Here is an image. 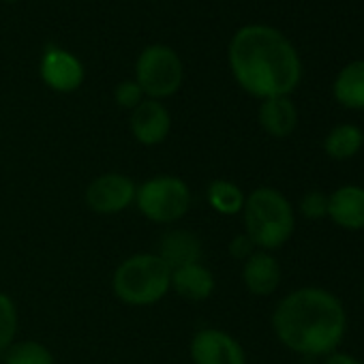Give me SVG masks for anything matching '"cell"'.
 Listing matches in <instances>:
<instances>
[{
	"mask_svg": "<svg viewBox=\"0 0 364 364\" xmlns=\"http://www.w3.org/2000/svg\"><path fill=\"white\" fill-rule=\"evenodd\" d=\"M230 69L238 86L257 99L289 97L302 77L291 41L272 26H242L230 43Z\"/></svg>",
	"mask_w": 364,
	"mask_h": 364,
	"instance_id": "obj_1",
	"label": "cell"
},
{
	"mask_svg": "<svg viewBox=\"0 0 364 364\" xmlns=\"http://www.w3.org/2000/svg\"><path fill=\"white\" fill-rule=\"evenodd\" d=\"M347 315L341 300L321 287H302L277 304L272 328L277 338L300 355H326L343 341Z\"/></svg>",
	"mask_w": 364,
	"mask_h": 364,
	"instance_id": "obj_2",
	"label": "cell"
},
{
	"mask_svg": "<svg viewBox=\"0 0 364 364\" xmlns=\"http://www.w3.org/2000/svg\"><path fill=\"white\" fill-rule=\"evenodd\" d=\"M245 217V234L253 240L259 251L281 249L294 234L296 215L287 198L272 189L259 187L251 191L245 200L242 208Z\"/></svg>",
	"mask_w": 364,
	"mask_h": 364,
	"instance_id": "obj_3",
	"label": "cell"
},
{
	"mask_svg": "<svg viewBox=\"0 0 364 364\" xmlns=\"http://www.w3.org/2000/svg\"><path fill=\"white\" fill-rule=\"evenodd\" d=\"M114 296L129 306H152L171 291V268L156 253H135L112 274Z\"/></svg>",
	"mask_w": 364,
	"mask_h": 364,
	"instance_id": "obj_4",
	"label": "cell"
},
{
	"mask_svg": "<svg viewBox=\"0 0 364 364\" xmlns=\"http://www.w3.org/2000/svg\"><path fill=\"white\" fill-rule=\"evenodd\" d=\"M191 189L178 176H154L137 185L135 206L144 219L156 225H173L191 210Z\"/></svg>",
	"mask_w": 364,
	"mask_h": 364,
	"instance_id": "obj_5",
	"label": "cell"
},
{
	"mask_svg": "<svg viewBox=\"0 0 364 364\" xmlns=\"http://www.w3.org/2000/svg\"><path fill=\"white\" fill-rule=\"evenodd\" d=\"M182 63L167 46H148L135 63V82L144 97L161 101L176 95L182 86Z\"/></svg>",
	"mask_w": 364,
	"mask_h": 364,
	"instance_id": "obj_6",
	"label": "cell"
},
{
	"mask_svg": "<svg viewBox=\"0 0 364 364\" xmlns=\"http://www.w3.org/2000/svg\"><path fill=\"white\" fill-rule=\"evenodd\" d=\"M135 193H137V185L133 178H129L127 173L107 171L97 176L86 187L84 200L92 213L112 217L131 208L135 204Z\"/></svg>",
	"mask_w": 364,
	"mask_h": 364,
	"instance_id": "obj_7",
	"label": "cell"
},
{
	"mask_svg": "<svg viewBox=\"0 0 364 364\" xmlns=\"http://www.w3.org/2000/svg\"><path fill=\"white\" fill-rule=\"evenodd\" d=\"M189 353L193 364H247L245 347L221 328H202L193 334Z\"/></svg>",
	"mask_w": 364,
	"mask_h": 364,
	"instance_id": "obj_8",
	"label": "cell"
},
{
	"mask_svg": "<svg viewBox=\"0 0 364 364\" xmlns=\"http://www.w3.org/2000/svg\"><path fill=\"white\" fill-rule=\"evenodd\" d=\"M131 133L141 146H159L167 139L171 131V114L169 109L154 99H144L133 112L129 120Z\"/></svg>",
	"mask_w": 364,
	"mask_h": 364,
	"instance_id": "obj_9",
	"label": "cell"
},
{
	"mask_svg": "<svg viewBox=\"0 0 364 364\" xmlns=\"http://www.w3.org/2000/svg\"><path fill=\"white\" fill-rule=\"evenodd\" d=\"M41 80L56 92H75L84 82L82 63L65 50L50 48L41 58Z\"/></svg>",
	"mask_w": 364,
	"mask_h": 364,
	"instance_id": "obj_10",
	"label": "cell"
},
{
	"mask_svg": "<svg viewBox=\"0 0 364 364\" xmlns=\"http://www.w3.org/2000/svg\"><path fill=\"white\" fill-rule=\"evenodd\" d=\"M156 255L171 268H182L189 264L202 262L204 255V245L202 238L191 232V230H182V228H171L167 230L156 245Z\"/></svg>",
	"mask_w": 364,
	"mask_h": 364,
	"instance_id": "obj_11",
	"label": "cell"
},
{
	"mask_svg": "<svg viewBox=\"0 0 364 364\" xmlns=\"http://www.w3.org/2000/svg\"><path fill=\"white\" fill-rule=\"evenodd\" d=\"M328 217L343 230H364V187L345 185L328 196Z\"/></svg>",
	"mask_w": 364,
	"mask_h": 364,
	"instance_id": "obj_12",
	"label": "cell"
},
{
	"mask_svg": "<svg viewBox=\"0 0 364 364\" xmlns=\"http://www.w3.org/2000/svg\"><path fill=\"white\" fill-rule=\"evenodd\" d=\"M217 289V279L202 262L171 270V291L189 302H204Z\"/></svg>",
	"mask_w": 364,
	"mask_h": 364,
	"instance_id": "obj_13",
	"label": "cell"
},
{
	"mask_svg": "<svg viewBox=\"0 0 364 364\" xmlns=\"http://www.w3.org/2000/svg\"><path fill=\"white\" fill-rule=\"evenodd\" d=\"M242 283L253 296H270L281 285V266L268 251H255L242 266Z\"/></svg>",
	"mask_w": 364,
	"mask_h": 364,
	"instance_id": "obj_14",
	"label": "cell"
},
{
	"mask_svg": "<svg viewBox=\"0 0 364 364\" xmlns=\"http://www.w3.org/2000/svg\"><path fill=\"white\" fill-rule=\"evenodd\" d=\"M257 116H259L262 129L277 139L291 135L296 124H298V112H296V105L289 97L264 99Z\"/></svg>",
	"mask_w": 364,
	"mask_h": 364,
	"instance_id": "obj_15",
	"label": "cell"
},
{
	"mask_svg": "<svg viewBox=\"0 0 364 364\" xmlns=\"http://www.w3.org/2000/svg\"><path fill=\"white\" fill-rule=\"evenodd\" d=\"M332 92L343 107L364 109V60L345 65L332 84Z\"/></svg>",
	"mask_w": 364,
	"mask_h": 364,
	"instance_id": "obj_16",
	"label": "cell"
},
{
	"mask_svg": "<svg viewBox=\"0 0 364 364\" xmlns=\"http://www.w3.org/2000/svg\"><path fill=\"white\" fill-rule=\"evenodd\" d=\"M206 200H208V206L217 215L236 217V215L242 213L247 196L242 193V189L236 185V182L217 178V180L210 182L208 189H206Z\"/></svg>",
	"mask_w": 364,
	"mask_h": 364,
	"instance_id": "obj_17",
	"label": "cell"
},
{
	"mask_svg": "<svg viewBox=\"0 0 364 364\" xmlns=\"http://www.w3.org/2000/svg\"><path fill=\"white\" fill-rule=\"evenodd\" d=\"M364 144V133L355 124H338L334 127L326 139H323V150L330 159L334 161H347L360 152Z\"/></svg>",
	"mask_w": 364,
	"mask_h": 364,
	"instance_id": "obj_18",
	"label": "cell"
},
{
	"mask_svg": "<svg viewBox=\"0 0 364 364\" xmlns=\"http://www.w3.org/2000/svg\"><path fill=\"white\" fill-rule=\"evenodd\" d=\"M3 364H56L54 353L39 341H16L5 353Z\"/></svg>",
	"mask_w": 364,
	"mask_h": 364,
	"instance_id": "obj_19",
	"label": "cell"
},
{
	"mask_svg": "<svg viewBox=\"0 0 364 364\" xmlns=\"http://www.w3.org/2000/svg\"><path fill=\"white\" fill-rule=\"evenodd\" d=\"M18 328H20V313L16 300L9 294L0 291V355L16 343Z\"/></svg>",
	"mask_w": 364,
	"mask_h": 364,
	"instance_id": "obj_20",
	"label": "cell"
},
{
	"mask_svg": "<svg viewBox=\"0 0 364 364\" xmlns=\"http://www.w3.org/2000/svg\"><path fill=\"white\" fill-rule=\"evenodd\" d=\"M298 208H300L302 217H306L311 221L323 219V217H328V196L321 191H309L302 196Z\"/></svg>",
	"mask_w": 364,
	"mask_h": 364,
	"instance_id": "obj_21",
	"label": "cell"
},
{
	"mask_svg": "<svg viewBox=\"0 0 364 364\" xmlns=\"http://www.w3.org/2000/svg\"><path fill=\"white\" fill-rule=\"evenodd\" d=\"M114 101L118 107L122 109H135L141 101H144V92L141 88L137 86L135 80H129V82H120L114 90Z\"/></svg>",
	"mask_w": 364,
	"mask_h": 364,
	"instance_id": "obj_22",
	"label": "cell"
},
{
	"mask_svg": "<svg viewBox=\"0 0 364 364\" xmlns=\"http://www.w3.org/2000/svg\"><path fill=\"white\" fill-rule=\"evenodd\" d=\"M228 251H230V255H232L234 259L247 262V259L257 251V247L253 245V240H251L247 234H238V236H234V238H232V242H230Z\"/></svg>",
	"mask_w": 364,
	"mask_h": 364,
	"instance_id": "obj_23",
	"label": "cell"
},
{
	"mask_svg": "<svg viewBox=\"0 0 364 364\" xmlns=\"http://www.w3.org/2000/svg\"><path fill=\"white\" fill-rule=\"evenodd\" d=\"M323 364H362V362L349 353H330Z\"/></svg>",
	"mask_w": 364,
	"mask_h": 364,
	"instance_id": "obj_24",
	"label": "cell"
},
{
	"mask_svg": "<svg viewBox=\"0 0 364 364\" xmlns=\"http://www.w3.org/2000/svg\"><path fill=\"white\" fill-rule=\"evenodd\" d=\"M362 300H364V283H362Z\"/></svg>",
	"mask_w": 364,
	"mask_h": 364,
	"instance_id": "obj_25",
	"label": "cell"
},
{
	"mask_svg": "<svg viewBox=\"0 0 364 364\" xmlns=\"http://www.w3.org/2000/svg\"><path fill=\"white\" fill-rule=\"evenodd\" d=\"M7 3H16V0H7Z\"/></svg>",
	"mask_w": 364,
	"mask_h": 364,
	"instance_id": "obj_26",
	"label": "cell"
}]
</instances>
